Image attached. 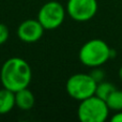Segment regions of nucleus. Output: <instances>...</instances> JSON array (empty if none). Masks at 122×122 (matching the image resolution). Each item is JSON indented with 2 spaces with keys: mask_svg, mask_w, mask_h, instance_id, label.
I'll use <instances>...</instances> for the list:
<instances>
[{
  "mask_svg": "<svg viewBox=\"0 0 122 122\" xmlns=\"http://www.w3.org/2000/svg\"><path fill=\"white\" fill-rule=\"evenodd\" d=\"M66 10L58 1H48L43 4L38 13V20L45 30H55L64 21Z\"/></svg>",
  "mask_w": 122,
  "mask_h": 122,
  "instance_id": "5",
  "label": "nucleus"
},
{
  "mask_svg": "<svg viewBox=\"0 0 122 122\" xmlns=\"http://www.w3.org/2000/svg\"><path fill=\"white\" fill-rule=\"evenodd\" d=\"M112 48L105 41L101 39H92L86 42L79 49V61L88 67L102 66L107 62L110 57Z\"/></svg>",
  "mask_w": 122,
  "mask_h": 122,
  "instance_id": "2",
  "label": "nucleus"
},
{
  "mask_svg": "<svg viewBox=\"0 0 122 122\" xmlns=\"http://www.w3.org/2000/svg\"><path fill=\"white\" fill-rule=\"evenodd\" d=\"M16 106L15 104V92L9 89L0 90V115H5Z\"/></svg>",
  "mask_w": 122,
  "mask_h": 122,
  "instance_id": "9",
  "label": "nucleus"
},
{
  "mask_svg": "<svg viewBox=\"0 0 122 122\" xmlns=\"http://www.w3.org/2000/svg\"><path fill=\"white\" fill-rule=\"evenodd\" d=\"M109 112L106 102L94 94L80 101L77 116L81 122H104L107 120Z\"/></svg>",
  "mask_w": 122,
  "mask_h": 122,
  "instance_id": "3",
  "label": "nucleus"
},
{
  "mask_svg": "<svg viewBox=\"0 0 122 122\" xmlns=\"http://www.w3.org/2000/svg\"><path fill=\"white\" fill-rule=\"evenodd\" d=\"M36 99L28 88H24L15 92V104L21 110H29L33 107Z\"/></svg>",
  "mask_w": 122,
  "mask_h": 122,
  "instance_id": "8",
  "label": "nucleus"
},
{
  "mask_svg": "<svg viewBox=\"0 0 122 122\" xmlns=\"http://www.w3.org/2000/svg\"><path fill=\"white\" fill-rule=\"evenodd\" d=\"M9 39V29L4 24H0V45L4 44Z\"/></svg>",
  "mask_w": 122,
  "mask_h": 122,
  "instance_id": "13",
  "label": "nucleus"
},
{
  "mask_svg": "<svg viewBox=\"0 0 122 122\" xmlns=\"http://www.w3.org/2000/svg\"><path fill=\"white\" fill-rule=\"evenodd\" d=\"M110 121L112 122H122V110L115 112V115L110 118Z\"/></svg>",
  "mask_w": 122,
  "mask_h": 122,
  "instance_id": "14",
  "label": "nucleus"
},
{
  "mask_svg": "<svg viewBox=\"0 0 122 122\" xmlns=\"http://www.w3.org/2000/svg\"><path fill=\"white\" fill-rule=\"evenodd\" d=\"M44 30L38 19H27L18 26L17 36L25 43H34L43 36Z\"/></svg>",
  "mask_w": 122,
  "mask_h": 122,
  "instance_id": "7",
  "label": "nucleus"
},
{
  "mask_svg": "<svg viewBox=\"0 0 122 122\" xmlns=\"http://www.w3.org/2000/svg\"><path fill=\"white\" fill-rule=\"evenodd\" d=\"M97 82L92 78L90 74L77 73L72 75L67 79L65 89L72 99L76 101H82L85 99L95 94Z\"/></svg>",
  "mask_w": 122,
  "mask_h": 122,
  "instance_id": "4",
  "label": "nucleus"
},
{
  "mask_svg": "<svg viewBox=\"0 0 122 122\" xmlns=\"http://www.w3.org/2000/svg\"><path fill=\"white\" fill-rule=\"evenodd\" d=\"M119 78H120V79L122 80V65L120 66V69H119Z\"/></svg>",
  "mask_w": 122,
  "mask_h": 122,
  "instance_id": "15",
  "label": "nucleus"
},
{
  "mask_svg": "<svg viewBox=\"0 0 122 122\" xmlns=\"http://www.w3.org/2000/svg\"><path fill=\"white\" fill-rule=\"evenodd\" d=\"M90 75L92 76V78L97 82V84L101 82V81H103L104 78H105V73H104V71L101 69V66L93 67V70L90 73Z\"/></svg>",
  "mask_w": 122,
  "mask_h": 122,
  "instance_id": "12",
  "label": "nucleus"
},
{
  "mask_svg": "<svg viewBox=\"0 0 122 122\" xmlns=\"http://www.w3.org/2000/svg\"><path fill=\"white\" fill-rule=\"evenodd\" d=\"M66 13L75 21L84 23L92 19L97 12V0H69Z\"/></svg>",
  "mask_w": 122,
  "mask_h": 122,
  "instance_id": "6",
  "label": "nucleus"
},
{
  "mask_svg": "<svg viewBox=\"0 0 122 122\" xmlns=\"http://www.w3.org/2000/svg\"><path fill=\"white\" fill-rule=\"evenodd\" d=\"M116 89L117 88L115 87V85H112V82L103 80V81L97 84V89H95V95L101 97V99L104 100V101H106V99L110 95V93H112L114 90H116Z\"/></svg>",
  "mask_w": 122,
  "mask_h": 122,
  "instance_id": "11",
  "label": "nucleus"
},
{
  "mask_svg": "<svg viewBox=\"0 0 122 122\" xmlns=\"http://www.w3.org/2000/svg\"><path fill=\"white\" fill-rule=\"evenodd\" d=\"M32 78V72L29 63L19 57H12L1 66L0 80L3 88L16 92L28 88Z\"/></svg>",
  "mask_w": 122,
  "mask_h": 122,
  "instance_id": "1",
  "label": "nucleus"
},
{
  "mask_svg": "<svg viewBox=\"0 0 122 122\" xmlns=\"http://www.w3.org/2000/svg\"><path fill=\"white\" fill-rule=\"evenodd\" d=\"M105 102L109 110H114V112L122 110V90H118V89L114 90Z\"/></svg>",
  "mask_w": 122,
  "mask_h": 122,
  "instance_id": "10",
  "label": "nucleus"
}]
</instances>
